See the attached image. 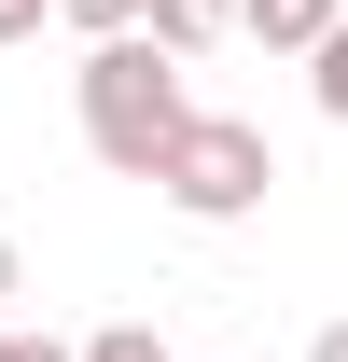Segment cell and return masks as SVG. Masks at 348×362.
<instances>
[{
    "label": "cell",
    "instance_id": "obj_4",
    "mask_svg": "<svg viewBox=\"0 0 348 362\" xmlns=\"http://www.w3.org/2000/svg\"><path fill=\"white\" fill-rule=\"evenodd\" d=\"M153 42H168L181 70H195L209 42H237V0H153Z\"/></svg>",
    "mask_w": 348,
    "mask_h": 362
},
{
    "label": "cell",
    "instance_id": "obj_9",
    "mask_svg": "<svg viewBox=\"0 0 348 362\" xmlns=\"http://www.w3.org/2000/svg\"><path fill=\"white\" fill-rule=\"evenodd\" d=\"M42 14L56 0H0V42H42Z\"/></svg>",
    "mask_w": 348,
    "mask_h": 362
},
{
    "label": "cell",
    "instance_id": "obj_10",
    "mask_svg": "<svg viewBox=\"0 0 348 362\" xmlns=\"http://www.w3.org/2000/svg\"><path fill=\"white\" fill-rule=\"evenodd\" d=\"M14 293H28V265H14V237H0V320H14Z\"/></svg>",
    "mask_w": 348,
    "mask_h": 362
},
{
    "label": "cell",
    "instance_id": "obj_2",
    "mask_svg": "<svg viewBox=\"0 0 348 362\" xmlns=\"http://www.w3.org/2000/svg\"><path fill=\"white\" fill-rule=\"evenodd\" d=\"M153 195H168L181 223H251L265 195H279V153H265L251 112H195V126H181V153L153 168Z\"/></svg>",
    "mask_w": 348,
    "mask_h": 362
},
{
    "label": "cell",
    "instance_id": "obj_7",
    "mask_svg": "<svg viewBox=\"0 0 348 362\" xmlns=\"http://www.w3.org/2000/svg\"><path fill=\"white\" fill-rule=\"evenodd\" d=\"M306 98H320V112H335V126H348V28H335V42H320V56H306Z\"/></svg>",
    "mask_w": 348,
    "mask_h": 362
},
{
    "label": "cell",
    "instance_id": "obj_11",
    "mask_svg": "<svg viewBox=\"0 0 348 362\" xmlns=\"http://www.w3.org/2000/svg\"><path fill=\"white\" fill-rule=\"evenodd\" d=\"M306 362H348V320H320V334H306Z\"/></svg>",
    "mask_w": 348,
    "mask_h": 362
},
{
    "label": "cell",
    "instance_id": "obj_1",
    "mask_svg": "<svg viewBox=\"0 0 348 362\" xmlns=\"http://www.w3.org/2000/svg\"><path fill=\"white\" fill-rule=\"evenodd\" d=\"M70 112H84V153H98V168L153 181V168L181 153V126H195V84H181V56L153 42V28H126V42H84Z\"/></svg>",
    "mask_w": 348,
    "mask_h": 362
},
{
    "label": "cell",
    "instance_id": "obj_6",
    "mask_svg": "<svg viewBox=\"0 0 348 362\" xmlns=\"http://www.w3.org/2000/svg\"><path fill=\"white\" fill-rule=\"evenodd\" d=\"M84 362H181V349L153 334V320H98V334H84Z\"/></svg>",
    "mask_w": 348,
    "mask_h": 362
},
{
    "label": "cell",
    "instance_id": "obj_5",
    "mask_svg": "<svg viewBox=\"0 0 348 362\" xmlns=\"http://www.w3.org/2000/svg\"><path fill=\"white\" fill-rule=\"evenodd\" d=\"M56 28H84V42H126V28H153V0H56Z\"/></svg>",
    "mask_w": 348,
    "mask_h": 362
},
{
    "label": "cell",
    "instance_id": "obj_8",
    "mask_svg": "<svg viewBox=\"0 0 348 362\" xmlns=\"http://www.w3.org/2000/svg\"><path fill=\"white\" fill-rule=\"evenodd\" d=\"M0 362H84V349H56V334H14V320H0Z\"/></svg>",
    "mask_w": 348,
    "mask_h": 362
},
{
    "label": "cell",
    "instance_id": "obj_3",
    "mask_svg": "<svg viewBox=\"0 0 348 362\" xmlns=\"http://www.w3.org/2000/svg\"><path fill=\"white\" fill-rule=\"evenodd\" d=\"M237 28H251L265 56H320V42L348 28V0H237Z\"/></svg>",
    "mask_w": 348,
    "mask_h": 362
}]
</instances>
